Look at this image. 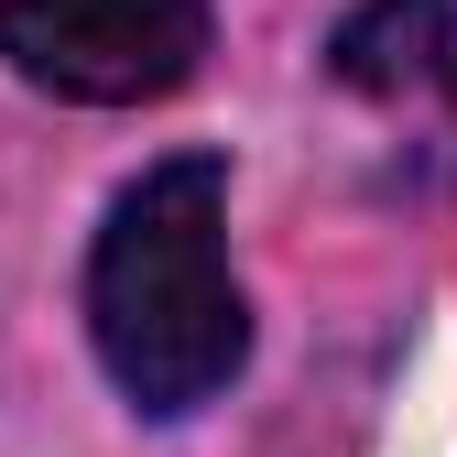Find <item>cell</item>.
I'll list each match as a JSON object with an SVG mask.
<instances>
[{"instance_id":"cell-1","label":"cell","mask_w":457,"mask_h":457,"mask_svg":"<svg viewBox=\"0 0 457 457\" xmlns=\"http://www.w3.org/2000/svg\"><path fill=\"white\" fill-rule=\"evenodd\" d=\"M87 337H98V370L163 425L240 381L251 305L228 272V163L218 153H163L120 186L87 251Z\"/></svg>"},{"instance_id":"cell-2","label":"cell","mask_w":457,"mask_h":457,"mask_svg":"<svg viewBox=\"0 0 457 457\" xmlns=\"http://www.w3.org/2000/svg\"><path fill=\"white\" fill-rule=\"evenodd\" d=\"M0 54L44 98L142 109L207 66V0H0Z\"/></svg>"},{"instance_id":"cell-3","label":"cell","mask_w":457,"mask_h":457,"mask_svg":"<svg viewBox=\"0 0 457 457\" xmlns=\"http://www.w3.org/2000/svg\"><path fill=\"white\" fill-rule=\"evenodd\" d=\"M327 77L381 109H436L457 131V0H360L327 33Z\"/></svg>"}]
</instances>
